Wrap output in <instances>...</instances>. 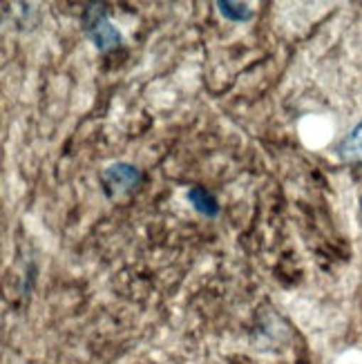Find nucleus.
Instances as JSON below:
<instances>
[{
  "instance_id": "obj_1",
  "label": "nucleus",
  "mask_w": 362,
  "mask_h": 364,
  "mask_svg": "<svg viewBox=\"0 0 362 364\" xmlns=\"http://www.w3.org/2000/svg\"><path fill=\"white\" fill-rule=\"evenodd\" d=\"M87 31L94 38V43L99 45V50H112V47L121 43V34L112 27V23L105 18L103 11H97L94 18H87Z\"/></svg>"
},
{
  "instance_id": "obj_2",
  "label": "nucleus",
  "mask_w": 362,
  "mask_h": 364,
  "mask_svg": "<svg viewBox=\"0 0 362 364\" xmlns=\"http://www.w3.org/2000/svg\"><path fill=\"white\" fill-rule=\"evenodd\" d=\"M103 183L110 193H119V190H130L134 183H139V172L132 166H112L105 175Z\"/></svg>"
},
{
  "instance_id": "obj_3",
  "label": "nucleus",
  "mask_w": 362,
  "mask_h": 364,
  "mask_svg": "<svg viewBox=\"0 0 362 364\" xmlns=\"http://www.w3.org/2000/svg\"><path fill=\"white\" fill-rule=\"evenodd\" d=\"M340 154H342L347 161L362 164V123L358 125L356 130H351V134L342 141V146H340Z\"/></svg>"
},
{
  "instance_id": "obj_4",
  "label": "nucleus",
  "mask_w": 362,
  "mask_h": 364,
  "mask_svg": "<svg viewBox=\"0 0 362 364\" xmlns=\"http://www.w3.org/2000/svg\"><path fill=\"white\" fill-rule=\"evenodd\" d=\"M188 199H191L195 208H197L199 213H203V215H215V213H217V201H215L213 195H208L203 188L191 190V195H188Z\"/></svg>"
},
{
  "instance_id": "obj_5",
  "label": "nucleus",
  "mask_w": 362,
  "mask_h": 364,
  "mask_svg": "<svg viewBox=\"0 0 362 364\" xmlns=\"http://www.w3.org/2000/svg\"><path fill=\"white\" fill-rule=\"evenodd\" d=\"M219 7H222V14L226 18H233V21H244L250 16L248 7L240 5V3H219Z\"/></svg>"
},
{
  "instance_id": "obj_6",
  "label": "nucleus",
  "mask_w": 362,
  "mask_h": 364,
  "mask_svg": "<svg viewBox=\"0 0 362 364\" xmlns=\"http://www.w3.org/2000/svg\"><path fill=\"white\" fill-rule=\"evenodd\" d=\"M360 203H362V199H360Z\"/></svg>"
}]
</instances>
